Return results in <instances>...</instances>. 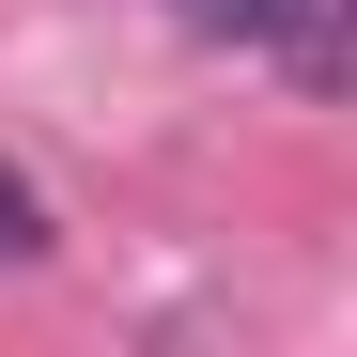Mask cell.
<instances>
[{"label":"cell","mask_w":357,"mask_h":357,"mask_svg":"<svg viewBox=\"0 0 357 357\" xmlns=\"http://www.w3.org/2000/svg\"><path fill=\"white\" fill-rule=\"evenodd\" d=\"M202 31H264L295 78H342V0H187Z\"/></svg>","instance_id":"cell-1"},{"label":"cell","mask_w":357,"mask_h":357,"mask_svg":"<svg viewBox=\"0 0 357 357\" xmlns=\"http://www.w3.org/2000/svg\"><path fill=\"white\" fill-rule=\"evenodd\" d=\"M0 264H47V202L16 187V171H0Z\"/></svg>","instance_id":"cell-2"}]
</instances>
